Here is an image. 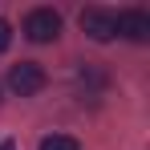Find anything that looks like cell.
<instances>
[{"label":"cell","mask_w":150,"mask_h":150,"mask_svg":"<svg viewBox=\"0 0 150 150\" xmlns=\"http://www.w3.org/2000/svg\"><path fill=\"white\" fill-rule=\"evenodd\" d=\"M8 45H12V25H8V21H0V53L8 49Z\"/></svg>","instance_id":"8992f818"},{"label":"cell","mask_w":150,"mask_h":150,"mask_svg":"<svg viewBox=\"0 0 150 150\" xmlns=\"http://www.w3.org/2000/svg\"><path fill=\"white\" fill-rule=\"evenodd\" d=\"M25 37L33 41V45L57 41V37H61V16H57L53 8H33V12L25 16Z\"/></svg>","instance_id":"7a4b0ae2"},{"label":"cell","mask_w":150,"mask_h":150,"mask_svg":"<svg viewBox=\"0 0 150 150\" xmlns=\"http://www.w3.org/2000/svg\"><path fill=\"white\" fill-rule=\"evenodd\" d=\"M0 150H16V142H12V138H4V142H0Z\"/></svg>","instance_id":"52a82bcc"},{"label":"cell","mask_w":150,"mask_h":150,"mask_svg":"<svg viewBox=\"0 0 150 150\" xmlns=\"http://www.w3.org/2000/svg\"><path fill=\"white\" fill-rule=\"evenodd\" d=\"M114 16H118V33L126 41H150V12L126 8V12H114Z\"/></svg>","instance_id":"277c9868"},{"label":"cell","mask_w":150,"mask_h":150,"mask_svg":"<svg viewBox=\"0 0 150 150\" xmlns=\"http://www.w3.org/2000/svg\"><path fill=\"white\" fill-rule=\"evenodd\" d=\"M81 33L89 41H114L118 37V16L110 8H85L81 12Z\"/></svg>","instance_id":"3957f363"},{"label":"cell","mask_w":150,"mask_h":150,"mask_svg":"<svg viewBox=\"0 0 150 150\" xmlns=\"http://www.w3.org/2000/svg\"><path fill=\"white\" fill-rule=\"evenodd\" d=\"M45 85H49V73H45V65H37V61H21V65L8 69V89L21 93V98L41 93Z\"/></svg>","instance_id":"6da1fadb"},{"label":"cell","mask_w":150,"mask_h":150,"mask_svg":"<svg viewBox=\"0 0 150 150\" xmlns=\"http://www.w3.org/2000/svg\"><path fill=\"white\" fill-rule=\"evenodd\" d=\"M37 150H81V142L69 138V134H49V138H41Z\"/></svg>","instance_id":"5b68a950"}]
</instances>
